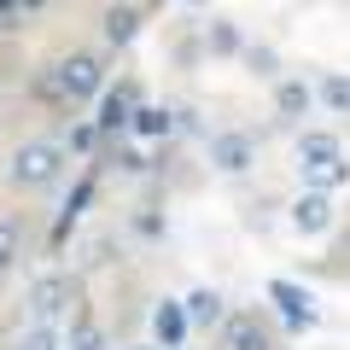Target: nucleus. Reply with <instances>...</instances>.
<instances>
[{"label":"nucleus","instance_id":"nucleus-17","mask_svg":"<svg viewBox=\"0 0 350 350\" xmlns=\"http://www.w3.org/2000/svg\"><path fill=\"white\" fill-rule=\"evenodd\" d=\"M327 100H333L338 111H350V82H345V76H333V82H327Z\"/></svg>","mask_w":350,"mask_h":350},{"label":"nucleus","instance_id":"nucleus-12","mask_svg":"<svg viewBox=\"0 0 350 350\" xmlns=\"http://www.w3.org/2000/svg\"><path fill=\"white\" fill-rule=\"evenodd\" d=\"M280 111L304 117V111H310V88H304V82H280Z\"/></svg>","mask_w":350,"mask_h":350},{"label":"nucleus","instance_id":"nucleus-14","mask_svg":"<svg viewBox=\"0 0 350 350\" xmlns=\"http://www.w3.org/2000/svg\"><path fill=\"white\" fill-rule=\"evenodd\" d=\"M18 257V222H0V269Z\"/></svg>","mask_w":350,"mask_h":350},{"label":"nucleus","instance_id":"nucleus-7","mask_svg":"<svg viewBox=\"0 0 350 350\" xmlns=\"http://www.w3.org/2000/svg\"><path fill=\"white\" fill-rule=\"evenodd\" d=\"M292 222H298L304 234H321V228L333 222V204H327V193H304V199L292 204Z\"/></svg>","mask_w":350,"mask_h":350},{"label":"nucleus","instance_id":"nucleus-19","mask_svg":"<svg viewBox=\"0 0 350 350\" xmlns=\"http://www.w3.org/2000/svg\"><path fill=\"white\" fill-rule=\"evenodd\" d=\"M18 6H47V0H18Z\"/></svg>","mask_w":350,"mask_h":350},{"label":"nucleus","instance_id":"nucleus-3","mask_svg":"<svg viewBox=\"0 0 350 350\" xmlns=\"http://www.w3.org/2000/svg\"><path fill=\"white\" fill-rule=\"evenodd\" d=\"M53 82H59V100L70 105V100H88V94H100L105 70H100V59H94V53H70L64 64H53Z\"/></svg>","mask_w":350,"mask_h":350},{"label":"nucleus","instance_id":"nucleus-8","mask_svg":"<svg viewBox=\"0 0 350 350\" xmlns=\"http://www.w3.org/2000/svg\"><path fill=\"white\" fill-rule=\"evenodd\" d=\"M135 24H140V12H135V6H111V12H105V41H111V47L135 41Z\"/></svg>","mask_w":350,"mask_h":350},{"label":"nucleus","instance_id":"nucleus-11","mask_svg":"<svg viewBox=\"0 0 350 350\" xmlns=\"http://www.w3.org/2000/svg\"><path fill=\"white\" fill-rule=\"evenodd\" d=\"M129 111H135V94H129V88H117L111 100H105V117H100V129H123V123H129Z\"/></svg>","mask_w":350,"mask_h":350},{"label":"nucleus","instance_id":"nucleus-9","mask_svg":"<svg viewBox=\"0 0 350 350\" xmlns=\"http://www.w3.org/2000/svg\"><path fill=\"white\" fill-rule=\"evenodd\" d=\"M29 304H36V315H59V310H64V280H59V275L36 280V292H29Z\"/></svg>","mask_w":350,"mask_h":350},{"label":"nucleus","instance_id":"nucleus-5","mask_svg":"<svg viewBox=\"0 0 350 350\" xmlns=\"http://www.w3.org/2000/svg\"><path fill=\"white\" fill-rule=\"evenodd\" d=\"M269 292L280 298V310H286V321H292V327H310V321H315V298H310V292H298L292 280H275Z\"/></svg>","mask_w":350,"mask_h":350},{"label":"nucleus","instance_id":"nucleus-4","mask_svg":"<svg viewBox=\"0 0 350 350\" xmlns=\"http://www.w3.org/2000/svg\"><path fill=\"white\" fill-rule=\"evenodd\" d=\"M152 333H158V350H175L187 338V310L181 304H158L152 310Z\"/></svg>","mask_w":350,"mask_h":350},{"label":"nucleus","instance_id":"nucleus-15","mask_svg":"<svg viewBox=\"0 0 350 350\" xmlns=\"http://www.w3.org/2000/svg\"><path fill=\"white\" fill-rule=\"evenodd\" d=\"M234 350H269V345H262V333H257V327H245V321H239V327H234Z\"/></svg>","mask_w":350,"mask_h":350},{"label":"nucleus","instance_id":"nucleus-10","mask_svg":"<svg viewBox=\"0 0 350 350\" xmlns=\"http://www.w3.org/2000/svg\"><path fill=\"white\" fill-rule=\"evenodd\" d=\"M187 321L216 327V321H222V298H216V292H193V298H187Z\"/></svg>","mask_w":350,"mask_h":350},{"label":"nucleus","instance_id":"nucleus-16","mask_svg":"<svg viewBox=\"0 0 350 350\" xmlns=\"http://www.w3.org/2000/svg\"><path fill=\"white\" fill-rule=\"evenodd\" d=\"M70 350H100V327H76V338H70Z\"/></svg>","mask_w":350,"mask_h":350},{"label":"nucleus","instance_id":"nucleus-2","mask_svg":"<svg viewBox=\"0 0 350 350\" xmlns=\"http://www.w3.org/2000/svg\"><path fill=\"white\" fill-rule=\"evenodd\" d=\"M298 158H304V175H310V187H315V193L338 187V181L350 175L345 163H338V140H333V135H315V129L298 140Z\"/></svg>","mask_w":350,"mask_h":350},{"label":"nucleus","instance_id":"nucleus-18","mask_svg":"<svg viewBox=\"0 0 350 350\" xmlns=\"http://www.w3.org/2000/svg\"><path fill=\"white\" fill-rule=\"evenodd\" d=\"M24 350H53V333H47V327H36V333L24 338Z\"/></svg>","mask_w":350,"mask_h":350},{"label":"nucleus","instance_id":"nucleus-13","mask_svg":"<svg viewBox=\"0 0 350 350\" xmlns=\"http://www.w3.org/2000/svg\"><path fill=\"white\" fill-rule=\"evenodd\" d=\"M135 129H140V135H170V111L146 105V111H135Z\"/></svg>","mask_w":350,"mask_h":350},{"label":"nucleus","instance_id":"nucleus-1","mask_svg":"<svg viewBox=\"0 0 350 350\" xmlns=\"http://www.w3.org/2000/svg\"><path fill=\"white\" fill-rule=\"evenodd\" d=\"M59 175H64V146H53V140L18 146V158H12V181L18 187H53Z\"/></svg>","mask_w":350,"mask_h":350},{"label":"nucleus","instance_id":"nucleus-20","mask_svg":"<svg viewBox=\"0 0 350 350\" xmlns=\"http://www.w3.org/2000/svg\"><path fill=\"white\" fill-rule=\"evenodd\" d=\"M135 350H158V345H135Z\"/></svg>","mask_w":350,"mask_h":350},{"label":"nucleus","instance_id":"nucleus-6","mask_svg":"<svg viewBox=\"0 0 350 350\" xmlns=\"http://www.w3.org/2000/svg\"><path fill=\"white\" fill-rule=\"evenodd\" d=\"M211 158H216V170L239 175V170L251 163V140H245V135H216V140H211Z\"/></svg>","mask_w":350,"mask_h":350}]
</instances>
